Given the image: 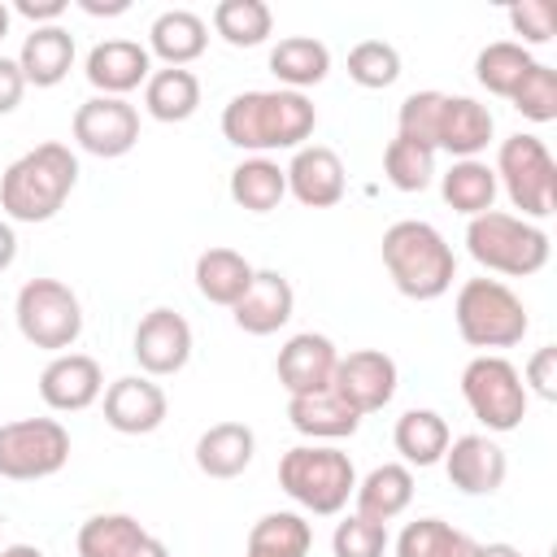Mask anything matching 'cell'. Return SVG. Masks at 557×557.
I'll return each mask as SVG.
<instances>
[{"label": "cell", "mask_w": 557, "mask_h": 557, "mask_svg": "<svg viewBox=\"0 0 557 557\" xmlns=\"http://www.w3.org/2000/svg\"><path fill=\"white\" fill-rule=\"evenodd\" d=\"M278 487L309 513L331 518L357 492L352 457L331 444H296L278 457Z\"/></svg>", "instance_id": "5"}, {"label": "cell", "mask_w": 557, "mask_h": 557, "mask_svg": "<svg viewBox=\"0 0 557 557\" xmlns=\"http://www.w3.org/2000/svg\"><path fill=\"white\" fill-rule=\"evenodd\" d=\"M287 422L309 435V440H344L361 426V413L348 409L335 387H322V392H305V396H287Z\"/></svg>", "instance_id": "26"}, {"label": "cell", "mask_w": 557, "mask_h": 557, "mask_svg": "<svg viewBox=\"0 0 557 557\" xmlns=\"http://www.w3.org/2000/svg\"><path fill=\"white\" fill-rule=\"evenodd\" d=\"M74 65V35L65 26H35L22 39L17 52V70L26 78V87H57Z\"/></svg>", "instance_id": "23"}, {"label": "cell", "mask_w": 557, "mask_h": 557, "mask_svg": "<svg viewBox=\"0 0 557 557\" xmlns=\"http://www.w3.org/2000/svg\"><path fill=\"white\" fill-rule=\"evenodd\" d=\"M4 35H9V9L0 4V39H4Z\"/></svg>", "instance_id": "51"}, {"label": "cell", "mask_w": 557, "mask_h": 557, "mask_svg": "<svg viewBox=\"0 0 557 557\" xmlns=\"http://www.w3.org/2000/svg\"><path fill=\"white\" fill-rule=\"evenodd\" d=\"M74 183H78V157L57 139L35 144L0 174V209L13 222H48L70 200Z\"/></svg>", "instance_id": "3"}, {"label": "cell", "mask_w": 557, "mask_h": 557, "mask_svg": "<svg viewBox=\"0 0 557 557\" xmlns=\"http://www.w3.org/2000/svg\"><path fill=\"white\" fill-rule=\"evenodd\" d=\"M479 553H483V544H479V540H470V535H466V531H457V535H453V544H448V553H444V557H479Z\"/></svg>", "instance_id": "48"}, {"label": "cell", "mask_w": 557, "mask_h": 557, "mask_svg": "<svg viewBox=\"0 0 557 557\" xmlns=\"http://www.w3.org/2000/svg\"><path fill=\"white\" fill-rule=\"evenodd\" d=\"M496 187H505L509 205L522 209V218H548L557 209V165L540 135H509L496 148Z\"/></svg>", "instance_id": "8"}, {"label": "cell", "mask_w": 557, "mask_h": 557, "mask_svg": "<svg viewBox=\"0 0 557 557\" xmlns=\"http://www.w3.org/2000/svg\"><path fill=\"white\" fill-rule=\"evenodd\" d=\"M78 9L91 13V17H117V13H126L131 4H126V0H78Z\"/></svg>", "instance_id": "46"}, {"label": "cell", "mask_w": 557, "mask_h": 557, "mask_svg": "<svg viewBox=\"0 0 557 557\" xmlns=\"http://www.w3.org/2000/svg\"><path fill=\"white\" fill-rule=\"evenodd\" d=\"M78 557H170V548L131 513H91L78 527Z\"/></svg>", "instance_id": "19"}, {"label": "cell", "mask_w": 557, "mask_h": 557, "mask_svg": "<svg viewBox=\"0 0 557 557\" xmlns=\"http://www.w3.org/2000/svg\"><path fill=\"white\" fill-rule=\"evenodd\" d=\"M70 461V431L57 418H17L0 426V474L35 483Z\"/></svg>", "instance_id": "11"}, {"label": "cell", "mask_w": 557, "mask_h": 557, "mask_svg": "<svg viewBox=\"0 0 557 557\" xmlns=\"http://www.w3.org/2000/svg\"><path fill=\"white\" fill-rule=\"evenodd\" d=\"M387 548V527L366 518V513H348L344 522H335L331 535V553L335 557H383Z\"/></svg>", "instance_id": "40"}, {"label": "cell", "mask_w": 557, "mask_h": 557, "mask_svg": "<svg viewBox=\"0 0 557 557\" xmlns=\"http://www.w3.org/2000/svg\"><path fill=\"white\" fill-rule=\"evenodd\" d=\"M318 126V109L305 91H239L226 100L222 109V135L226 144L244 148V152H274V148H305V139Z\"/></svg>", "instance_id": "2"}, {"label": "cell", "mask_w": 557, "mask_h": 557, "mask_svg": "<svg viewBox=\"0 0 557 557\" xmlns=\"http://www.w3.org/2000/svg\"><path fill=\"white\" fill-rule=\"evenodd\" d=\"M509 26L513 35H522V48L527 44H548L557 35V9L553 0H522V4H509Z\"/></svg>", "instance_id": "42"}, {"label": "cell", "mask_w": 557, "mask_h": 557, "mask_svg": "<svg viewBox=\"0 0 557 557\" xmlns=\"http://www.w3.org/2000/svg\"><path fill=\"white\" fill-rule=\"evenodd\" d=\"M479 557H522V548H513V544H483Z\"/></svg>", "instance_id": "49"}, {"label": "cell", "mask_w": 557, "mask_h": 557, "mask_svg": "<svg viewBox=\"0 0 557 557\" xmlns=\"http://www.w3.org/2000/svg\"><path fill=\"white\" fill-rule=\"evenodd\" d=\"M83 70H87V83L100 96H122L126 100V91H135L139 83H148L152 57L135 39H104V44H96L87 52V65Z\"/></svg>", "instance_id": "22"}, {"label": "cell", "mask_w": 557, "mask_h": 557, "mask_svg": "<svg viewBox=\"0 0 557 557\" xmlns=\"http://www.w3.org/2000/svg\"><path fill=\"white\" fill-rule=\"evenodd\" d=\"M74 144L91 157H126L139 144V109L122 96H91L74 109Z\"/></svg>", "instance_id": "12"}, {"label": "cell", "mask_w": 557, "mask_h": 557, "mask_svg": "<svg viewBox=\"0 0 557 557\" xmlns=\"http://www.w3.org/2000/svg\"><path fill=\"white\" fill-rule=\"evenodd\" d=\"M100 392H104V374H100V361L87 352H57L39 370V396L57 413H78L96 405Z\"/></svg>", "instance_id": "17"}, {"label": "cell", "mask_w": 557, "mask_h": 557, "mask_svg": "<svg viewBox=\"0 0 557 557\" xmlns=\"http://www.w3.org/2000/svg\"><path fill=\"white\" fill-rule=\"evenodd\" d=\"M527 383L540 400H557V348L553 344L535 348V357L527 361Z\"/></svg>", "instance_id": "43"}, {"label": "cell", "mask_w": 557, "mask_h": 557, "mask_svg": "<svg viewBox=\"0 0 557 557\" xmlns=\"http://www.w3.org/2000/svg\"><path fill=\"white\" fill-rule=\"evenodd\" d=\"M287 196V174L270 157H248L231 170V200L248 213H270Z\"/></svg>", "instance_id": "34"}, {"label": "cell", "mask_w": 557, "mask_h": 557, "mask_svg": "<svg viewBox=\"0 0 557 557\" xmlns=\"http://www.w3.org/2000/svg\"><path fill=\"white\" fill-rule=\"evenodd\" d=\"M348 78L366 91H383L400 78V52L387 39H361L348 52Z\"/></svg>", "instance_id": "38"}, {"label": "cell", "mask_w": 557, "mask_h": 557, "mask_svg": "<svg viewBox=\"0 0 557 557\" xmlns=\"http://www.w3.org/2000/svg\"><path fill=\"white\" fill-rule=\"evenodd\" d=\"M335 361H339V352H335V344H331L326 335L300 331V335H292V339L278 348L274 370H278V383L287 387V396H305V392L331 387Z\"/></svg>", "instance_id": "21"}, {"label": "cell", "mask_w": 557, "mask_h": 557, "mask_svg": "<svg viewBox=\"0 0 557 557\" xmlns=\"http://www.w3.org/2000/svg\"><path fill=\"white\" fill-rule=\"evenodd\" d=\"M252 265H248V257L244 252H235V248H205L200 257H196V292L209 300V305H235L244 292H248V283H252Z\"/></svg>", "instance_id": "29"}, {"label": "cell", "mask_w": 557, "mask_h": 557, "mask_svg": "<svg viewBox=\"0 0 557 557\" xmlns=\"http://www.w3.org/2000/svg\"><path fill=\"white\" fill-rule=\"evenodd\" d=\"M448 440H453L448 435V422L435 409H405L396 418V431H392V444H396V453L409 466H435V461H444Z\"/></svg>", "instance_id": "32"}, {"label": "cell", "mask_w": 557, "mask_h": 557, "mask_svg": "<svg viewBox=\"0 0 557 557\" xmlns=\"http://www.w3.org/2000/svg\"><path fill=\"white\" fill-rule=\"evenodd\" d=\"M535 65V57L522 48V44H513V39H496V44H487L479 57H474V78L492 91V96H513L518 91V83L527 78V70Z\"/></svg>", "instance_id": "36"}, {"label": "cell", "mask_w": 557, "mask_h": 557, "mask_svg": "<svg viewBox=\"0 0 557 557\" xmlns=\"http://www.w3.org/2000/svg\"><path fill=\"white\" fill-rule=\"evenodd\" d=\"M453 318H457V335L470 348H513L531 326L527 305L500 278H466L457 287Z\"/></svg>", "instance_id": "7"}, {"label": "cell", "mask_w": 557, "mask_h": 557, "mask_svg": "<svg viewBox=\"0 0 557 557\" xmlns=\"http://www.w3.org/2000/svg\"><path fill=\"white\" fill-rule=\"evenodd\" d=\"M13 257H17V235H13V226L0 218V274L13 265Z\"/></svg>", "instance_id": "47"}, {"label": "cell", "mask_w": 557, "mask_h": 557, "mask_svg": "<svg viewBox=\"0 0 557 557\" xmlns=\"http://www.w3.org/2000/svg\"><path fill=\"white\" fill-rule=\"evenodd\" d=\"M292 309H296V292L287 283V274L278 270H257L248 292L231 305V318L239 331L248 335H274L278 326L292 322Z\"/></svg>", "instance_id": "20"}, {"label": "cell", "mask_w": 557, "mask_h": 557, "mask_svg": "<svg viewBox=\"0 0 557 557\" xmlns=\"http://www.w3.org/2000/svg\"><path fill=\"white\" fill-rule=\"evenodd\" d=\"M492 131H496L492 109L479 104L474 96L409 91L396 109V135H405L431 152H448L453 161L479 157L487 148Z\"/></svg>", "instance_id": "1"}, {"label": "cell", "mask_w": 557, "mask_h": 557, "mask_svg": "<svg viewBox=\"0 0 557 557\" xmlns=\"http://www.w3.org/2000/svg\"><path fill=\"white\" fill-rule=\"evenodd\" d=\"M131 352L139 361V370L148 379H165V374H178L187 361H191V326L183 313L174 309H148L135 326V339H131Z\"/></svg>", "instance_id": "13"}, {"label": "cell", "mask_w": 557, "mask_h": 557, "mask_svg": "<svg viewBox=\"0 0 557 557\" xmlns=\"http://www.w3.org/2000/svg\"><path fill=\"white\" fill-rule=\"evenodd\" d=\"M509 104L522 117H531V122H553L557 117V70L544 65V61H535L527 70V78L518 83V91L509 96Z\"/></svg>", "instance_id": "39"}, {"label": "cell", "mask_w": 557, "mask_h": 557, "mask_svg": "<svg viewBox=\"0 0 557 557\" xmlns=\"http://www.w3.org/2000/svg\"><path fill=\"white\" fill-rule=\"evenodd\" d=\"M283 174H287V191H292L305 209H331V205L344 200V187H348L344 161H339V152L326 148V144H305V148H296L292 161L283 165Z\"/></svg>", "instance_id": "16"}, {"label": "cell", "mask_w": 557, "mask_h": 557, "mask_svg": "<svg viewBox=\"0 0 557 557\" xmlns=\"http://www.w3.org/2000/svg\"><path fill=\"white\" fill-rule=\"evenodd\" d=\"M257 453V435L248 422H213L200 440H196V466L209 479H235L252 466Z\"/></svg>", "instance_id": "24"}, {"label": "cell", "mask_w": 557, "mask_h": 557, "mask_svg": "<svg viewBox=\"0 0 557 557\" xmlns=\"http://www.w3.org/2000/svg\"><path fill=\"white\" fill-rule=\"evenodd\" d=\"M309 544H313L309 522L292 509H274L252 522L244 557H309Z\"/></svg>", "instance_id": "33"}, {"label": "cell", "mask_w": 557, "mask_h": 557, "mask_svg": "<svg viewBox=\"0 0 557 557\" xmlns=\"http://www.w3.org/2000/svg\"><path fill=\"white\" fill-rule=\"evenodd\" d=\"M144 109L157 122H187L200 109V78L183 65L152 70L144 83Z\"/></svg>", "instance_id": "30"}, {"label": "cell", "mask_w": 557, "mask_h": 557, "mask_svg": "<svg viewBox=\"0 0 557 557\" xmlns=\"http://www.w3.org/2000/svg\"><path fill=\"white\" fill-rule=\"evenodd\" d=\"M270 74L287 87V91H305L318 87L331 74V48L313 35H287L270 48Z\"/></svg>", "instance_id": "27"}, {"label": "cell", "mask_w": 557, "mask_h": 557, "mask_svg": "<svg viewBox=\"0 0 557 557\" xmlns=\"http://www.w3.org/2000/svg\"><path fill=\"white\" fill-rule=\"evenodd\" d=\"M22 91H26V78L17 70V57H0V117L22 104Z\"/></svg>", "instance_id": "44"}, {"label": "cell", "mask_w": 557, "mask_h": 557, "mask_svg": "<svg viewBox=\"0 0 557 557\" xmlns=\"http://www.w3.org/2000/svg\"><path fill=\"white\" fill-rule=\"evenodd\" d=\"M466 248L483 270H496L509 278H527L548 265V235L535 222H527L518 213H500V209L470 218Z\"/></svg>", "instance_id": "6"}, {"label": "cell", "mask_w": 557, "mask_h": 557, "mask_svg": "<svg viewBox=\"0 0 557 557\" xmlns=\"http://www.w3.org/2000/svg\"><path fill=\"white\" fill-rule=\"evenodd\" d=\"M461 396L487 431H518L527 418V383L513 370V361L496 352H479L474 361H466Z\"/></svg>", "instance_id": "10"}, {"label": "cell", "mask_w": 557, "mask_h": 557, "mask_svg": "<svg viewBox=\"0 0 557 557\" xmlns=\"http://www.w3.org/2000/svg\"><path fill=\"white\" fill-rule=\"evenodd\" d=\"M213 30L231 48H257L274 30V13L265 0H218L213 4Z\"/></svg>", "instance_id": "35"}, {"label": "cell", "mask_w": 557, "mask_h": 557, "mask_svg": "<svg viewBox=\"0 0 557 557\" xmlns=\"http://www.w3.org/2000/svg\"><path fill=\"white\" fill-rule=\"evenodd\" d=\"M165 413H170V400L161 383H152L148 374H126L104 387V422L117 435H152L165 422Z\"/></svg>", "instance_id": "15"}, {"label": "cell", "mask_w": 557, "mask_h": 557, "mask_svg": "<svg viewBox=\"0 0 557 557\" xmlns=\"http://www.w3.org/2000/svg\"><path fill=\"white\" fill-rule=\"evenodd\" d=\"M26 22H35V26H57V17L65 13V0H17L13 4Z\"/></svg>", "instance_id": "45"}, {"label": "cell", "mask_w": 557, "mask_h": 557, "mask_svg": "<svg viewBox=\"0 0 557 557\" xmlns=\"http://www.w3.org/2000/svg\"><path fill=\"white\" fill-rule=\"evenodd\" d=\"M453 535L457 527H448L444 518H413L396 540V557H444Z\"/></svg>", "instance_id": "41"}, {"label": "cell", "mask_w": 557, "mask_h": 557, "mask_svg": "<svg viewBox=\"0 0 557 557\" xmlns=\"http://www.w3.org/2000/svg\"><path fill=\"white\" fill-rule=\"evenodd\" d=\"M0 557H44L35 544H9V548H0Z\"/></svg>", "instance_id": "50"}, {"label": "cell", "mask_w": 557, "mask_h": 557, "mask_svg": "<svg viewBox=\"0 0 557 557\" xmlns=\"http://www.w3.org/2000/svg\"><path fill=\"white\" fill-rule=\"evenodd\" d=\"M331 387L361 418L366 413H379L396 396V361L387 352H379V348H357V352H348V357L335 361Z\"/></svg>", "instance_id": "14"}, {"label": "cell", "mask_w": 557, "mask_h": 557, "mask_svg": "<svg viewBox=\"0 0 557 557\" xmlns=\"http://www.w3.org/2000/svg\"><path fill=\"white\" fill-rule=\"evenodd\" d=\"M383 178L396 191H422L435 178V152L422 148V144H413V139H405V135H396L383 148Z\"/></svg>", "instance_id": "37"}, {"label": "cell", "mask_w": 557, "mask_h": 557, "mask_svg": "<svg viewBox=\"0 0 557 557\" xmlns=\"http://www.w3.org/2000/svg\"><path fill=\"white\" fill-rule=\"evenodd\" d=\"M444 470H448V483L466 496H492L505 474H509V461H505V448L487 435H457L448 440L444 448Z\"/></svg>", "instance_id": "18"}, {"label": "cell", "mask_w": 557, "mask_h": 557, "mask_svg": "<svg viewBox=\"0 0 557 557\" xmlns=\"http://www.w3.org/2000/svg\"><path fill=\"white\" fill-rule=\"evenodd\" d=\"M209 48V26L191 9H165L148 26V57H161L165 65H191Z\"/></svg>", "instance_id": "25"}, {"label": "cell", "mask_w": 557, "mask_h": 557, "mask_svg": "<svg viewBox=\"0 0 557 557\" xmlns=\"http://www.w3.org/2000/svg\"><path fill=\"white\" fill-rule=\"evenodd\" d=\"M440 191H444V205L466 213V218H479L492 209L496 200V170L479 157H466V161H453L448 174H440Z\"/></svg>", "instance_id": "31"}, {"label": "cell", "mask_w": 557, "mask_h": 557, "mask_svg": "<svg viewBox=\"0 0 557 557\" xmlns=\"http://www.w3.org/2000/svg\"><path fill=\"white\" fill-rule=\"evenodd\" d=\"M17 331L44 352H70L83 335V305L61 278H30L17 292Z\"/></svg>", "instance_id": "9"}, {"label": "cell", "mask_w": 557, "mask_h": 557, "mask_svg": "<svg viewBox=\"0 0 557 557\" xmlns=\"http://www.w3.org/2000/svg\"><path fill=\"white\" fill-rule=\"evenodd\" d=\"M383 265L396 292L409 300H440L457 278V257L448 239L418 218H400L383 231Z\"/></svg>", "instance_id": "4"}, {"label": "cell", "mask_w": 557, "mask_h": 557, "mask_svg": "<svg viewBox=\"0 0 557 557\" xmlns=\"http://www.w3.org/2000/svg\"><path fill=\"white\" fill-rule=\"evenodd\" d=\"M352 496H357V513H366V518H374V522L387 527L392 518H400L409 509V500H413V474L400 461H383V466H374L357 483Z\"/></svg>", "instance_id": "28"}]
</instances>
